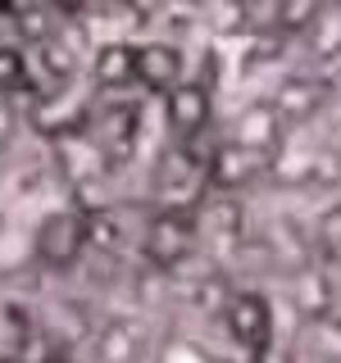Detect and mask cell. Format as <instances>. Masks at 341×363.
I'll return each mask as SVG.
<instances>
[{
	"mask_svg": "<svg viewBox=\"0 0 341 363\" xmlns=\"http://www.w3.org/2000/svg\"><path fill=\"white\" fill-rule=\"evenodd\" d=\"M132 77L168 96L173 86H182V55H178L168 41H146V45H132Z\"/></svg>",
	"mask_w": 341,
	"mask_h": 363,
	"instance_id": "obj_2",
	"label": "cell"
},
{
	"mask_svg": "<svg viewBox=\"0 0 341 363\" xmlns=\"http://www.w3.org/2000/svg\"><path fill=\"white\" fill-rule=\"evenodd\" d=\"M18 82H23V55L14 50V45L0 41V91H9Z\"/></svg>",
	"mask_w": 341,
	"mask_h": 363,
	"instance_id": "obj_8",
	"label": "cell"
},
{
	"mask_svg": "<svg viewBox=\"0 0 341 363\" xmlns=\"http://www.w3.org/2000/svg\"><path fill=\"white\" fill-rule=\"evenodd\" d=\"M50 363H68V359H60V354H55V359H50Z\"/></svg>",
	"mask_w": 341,
	"mask_h": 363,
	"instance_id": "obj_11",
	"label": "cell"
},
{
	"mask_svg": "<svg viewBox=\"0 0 341 363\" xmlns=\"http://www.w3.org/2000/svg\"><path fill=\"white\" fill-rule=\"evenodd\" d=\"M314 18H318L314 5H287V14H282V23H287V28H301V23H314Z\"/></svg>",
	"mask_w": 341,
	"mask_h": 363,
	"instance_id": "obj_9",
	"label": "cell"
},
{
	"mask_svg": "<svg viewBox=\"0 0 341 363\" xmlns=\"http://www.w3.org/2000/svg\"><path fill=\"white\" fill-rule=\"evenodd\" d=\"M168 123H173V132L191 136L200 132L205 123H210V91L200 82H182L168 91Z\"/></svg>",
	"mask_w": 341,
	"mask_h": 363,
	"instance_id": "obj_3",
	"label": "cell"
},
{
	"mask_svg": "<svg viewBox=\"0 0 341 363\" xmlns=\"http://www.w3.org/2000/svg\"><path fill=\"white\" fill-rule=\"evenodd\" d=\"M87 241H91V218H82L73 209H55L41 218L37 236H32V250H37L41 268H73L82 259Z\"/></svg>",
	"mask_w": 341,
	"mask_h": 363,
	"instance_id": "obj_1",
	"label": "cell"
},
{
	"mask_svg": "<svg viewBox=\"0 0 341 363\" xmlns=\"http://www.w3.org/2000/svg\"><path fill=\"white\" fill-rule=\"evenodd\" d=\"M9 136H14V109H5V105H0V150L9 145Z\"/></svg>",
	"mask_w": 341,
	"mask_h": 363,
	"instance_id": "obj_10",
	"label": "cell"
},
{
	"mask_svg": "<svg viewBox=\"0 0 341 363\" xmlns=\"http://www.w3.org/2000/svg\"><path fill=\"white\" fill-rule=\"evenodd\" d=\"M136 327L132 323H105L96 332V363H136Z\"/></svg>",
	"mask_w": 341,
	"mask_h": 363,
	"instance_id": "obj_6",
	"label": "cell"
},
{
	"mask_svg": "<svg viewBox=\"0 0 341 363\" xmlns=\"http://www.w3.org/2000/svg\"><path fill=\"white\" fill-rule=\"evenodd\" d=\"M0 227H5V213H0Z\"/></svg>",
	"mask_w": 341,
	"mask_h": 363,
	"instance_id": "obj_12",
	"label": "cell"
},
{
	"mask_svg": "<svg viewBox=\"0 0 341 363\" xmlns=\"http://www.w3.org/2000/svg\"><path fill=\"white\" fill-rule=\"evenodd\" d=\"M227 323H232L237 340H250L255 350H264L269 340V304L259 295H237L232 309H227Z\"/></svg>",
	"mask_w": 341,
	"mask_h": 363,
	"instance_id": "obj_4",
	"label": "cell"
},
{
	"mask_svg": "<svg viewBox=\"0 0 341 363\" xmlns=\"http://www.w3.org/2000/svg\"><path fill=\"white\" fill-rule=\"evenodd\" d=\"M0 363H14V359H0Z\"/></svg>",
	"mask_w": 341,
	"mask_h": 363,
	"instance_id": "obj_13",
	"label": "cell"
},
{
	"mask_svg": "<svg viewBox=\"0 0 341 363\" xmlns=\"http://www.w3.org/2000/svg\"><path fill=\"white\" fill-rule=\"evenodd\" d=\"M96 77H100L105 86L136 82V77H132V45H119V41L100 45V50H96Z\"/></svg>",
	"mask_w": 341,
	"mask_h": 363,
	"instance_id": "obj_7",
	"label": "cell"
},
{
	"mask_svg": "<svg viewBox=\"0 0 341 363\" xmlns=\"http://www.w3.org/2000/svg\"><path fill=\"white\" fill-rule=\"evenodd\" d=\"M191 250V227L182 218H159L151 227V236H146V255L155 259V264H173Z\"/></svg>",
	"mask_w": 341,
	"mask_h": 363,
	"instance_id": "obj_5",
	"label": "cell"
}]
</instances>
